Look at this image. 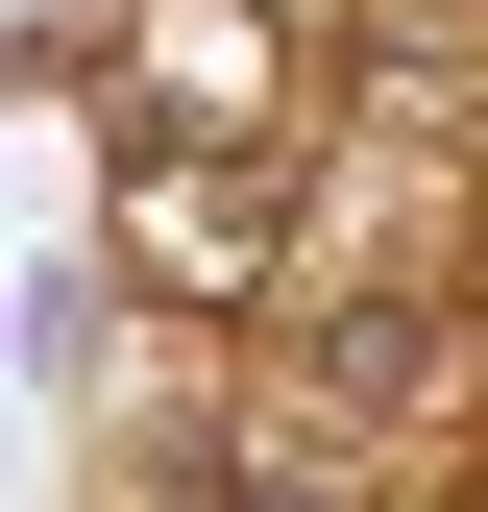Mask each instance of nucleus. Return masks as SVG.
Returning <instances> with one entry per match:
<instances>
[{
  "instance_id": "f257e3e1",
  "label": "nucleus",
  "mask_w": 488,
  "mask_h": 512,
  "mask_svg": "<svg viewBox=\"0 0 488 512\" xmlns=\"http://www.w3.org/2000/svg\"><path fill=\"white\" fill-rule=\"evenodd\" d=\"M98 171H122V244H147V269H269V171H293V49H269V0H147V25H122Z\"/></svg>"
}]
</instances>
